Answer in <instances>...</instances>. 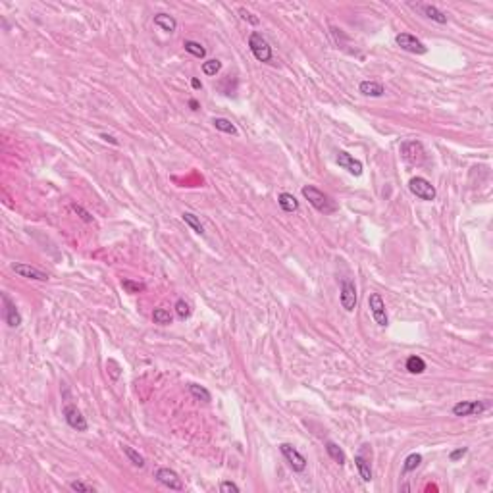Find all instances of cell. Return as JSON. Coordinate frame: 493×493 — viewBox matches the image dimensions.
Returning <instances> with one entry per match:
<instances>
[{
	"label": "cell",
	"mask_w": 493,
	"mask_h": 493,
	"mask_svg": "<svg viewBox=\"0 0 493 493\" xmlns=\"http://www.w3.org/2000/svg\"><path fill=\"white\" fill-rule=\"evenodd\" d=\"M302 197L322 214H333L337 210V204L333 203V199L324 193V191H320L318 187H314V185H305L302 187Z\"/></svg>",
	"instance_id": "obj_1"
},
{
	"label": "cell",
	"mask_w": 493,
	"mask_h": 493,
	"mask_svg": "<svg viewBox=\"0 0 493 493\" xmlns=\"http://www.w3.org/2000/svg\"><path fill=\"white\" fill-rule=\"evenodd\" d=\"M249 47H251V52L254 54V58L258 60V62H270L272 60L270 43L264 39L260 33L252 31L251 37H249Z\"/></svg>",
	"instance_id": "obj_2"
},
{
	"label": "cell",
	"mask_w": 493,
	"mask_h": 493,
	"mask_svg": "<svg viewBox=\"0 0 493 493\" xmlns=\"http://www.w3.org/2000/svg\"><path fill=\"white\" fill-rule=\"evenodd\" d=\"M408 189H410V193L414 195L416 199H420V201H434L435 195H437V191H435V187L426 177H412L410 181H408Z\"/></svg>",
	"instance_id": "obj_3"
},
{
	"label": "cell",
	"mask_w": 493,
	"mask_h": 493,
	"mask_svg": "<svg viewBox=\"0 0 493 493\" xmlns=\"http://www.w3.org/2000/svg\"><path fill=\"white\" fill-rule=\"evenodd\" d=\"M339 300H341V307L347 310V312H353V310L357 309L358 295H357V285H355V281L353 280H349V278L341 280Z\"/></svg>",
	"instance_id": "obj_4"
},
{
	"label": "cell",
	"mask_w": 493,
	"mask_h": 493,
	"mask_svg": "<svg viewBox=\"0 0 493 493\" xmlns=\"http://www.w3.org/2000/svg\"><path fill=\"white\" fill-rule=\"evenodd\" d=\"M368 307H370V312H372V318L376 320V324L380 328H386L389 324L387 320V312H386V302L382 299L380 293H370L368 297Z\"/></svg>",
	"instance_id": "obj_5"
},
{
	"label": "cell",
	"mask_w": 493,
	"mask_h": 493,
	"mask_svg": "<svg viewBox=\"0 0 493 493\" xmlns=\"http://www.w3.org/2000/svg\"><path fill=\"white\" fill-rule=\"evenodd\" d=\"M280 451H281V454L285 457V461H287V464L291 466L293 472H305V470H307V459H305L293 445L281 443Z\"/></svg>",
	"instance_id": "obj_6"
},
{
	"label": "cell",
	"mask_w": 493,
	"mask_h": 493,
	"mask_svg": "<svg viewBox=\"0 0 493 493\" xmlns=\"http://www.w3.org/2000/svg\"><path fill=\"white\" fill-rule=\"evenodd\" d=\"M397 47H401L403 50L410 52V54H426L428 52V47H426L422 41L410 35V33H399L395 37Z\"/></svg>",
	"instance_id": "obj_7"
},
{
	"label": "cell",
	"mask_w": 493,
	"mask_h": 493,
	"mask_svg": "<svg viewBox=\"0 0 493 493\" xmlns=\"http://www.w3.org/2000/svg\"><path fill=\"white\" fill-rule=\"evenodd\" d=\"M487 401H461L453 406V414L454 416H476L482 414L489 408Z\"/></svg>",
	"instance_id": "obj_8"
},
{
	"label": "cell",
	"mask_w": 493,
	"mask_h": 493,
	"mask_svg": "<svg viewBox=\"0 0 493 493\" xmlns=\"http://www.w3.org/2000/svg\"><path fill=\"white\" fill-rule=\"evenodd\" d=\"M401 155H403V158L408 164H422L426 160L424 146L420 145L418 141H405L401 145Z\"/></svg>",
	"instance_id": "obj_9"
},
{
	"label": "cell",
	"mask_w": 493,
	"mask_h": 493,
	"mask_svg": "<svg viewBox=\"0 0 493 493\" xmlns=\"http://www.w3.org/2000/svg\"><path fill=\"white\" fill-rule=\"evenodd\" d=\"M155 478L162 483V485H166L168 489H174V491H181V489L185 487L183 482H181V478H179V474L175 472V470H172V468H166V466L156 470Z\"/></svg>",
	"instance_id": "obj_10"
},
{
	"label": "cell",
	"mask_w": 493,
	"mask_h": 493,
	"mask_svg": "<svg viewBox=\"0 0 493 493\" xmlns=\"http://www.w3.org/2000/svg\"><path fill=\"white\" fill-rule=\"evenodd\" d=\"M0 299H2V305H4L2 316H4V320H6V324H8L10 328H18V326L21 324V314H20V310H18V307H16V302L8 297V293H2Z\"/></svg>",
	"instance_id": "obj_11"
},
{
	"label": "cell",
	"mask_w": 493,
	"mask_h": 493,
	"mask_svg": "<svg viewBox=\"0 0 493 493\" xmlns=\"http://www.w3.org/2000/svg\"><path fill=\"white\" fill-rule=\"evenodd\" d=\"M64 418H66V422H68L69 428H73V430H78V432H87V420H85V416L81 414V410H79L75 405H66L64 406Z\"/></svg>",
	"instance_id": "obj_12"
},
{
	"label": "cell",
	"mask_w": 493,
	"mask_h": 493,
	"mask_svg": "<svg viewBox=\"0 0 493 493\" xmlns=\"http://www.w3.org/2000/svg\"><path fill=\"white\" fill-rule=\"evenodd\" d=\"M12 270L16 272L21 278H27V280H37V281H49V274L41 272L39 268H33L29 264H23V262H14L12 264Z\"/></svg>",
	"instance_id": "obj_13"
},
{
	"label": "cell",
	"mask_w": 493,
	"mask_h": 493,
	"mask_svg": "<svg viewBox=\"0 0 493 493\" xmlns=\"http://www.w3.org/2000/svg\"><path fill=\"white\" fill-rule=\"evenodd\" d=\"M335 162H337L343 170H347L349 174L357 175V177H358V175H362V162L355 160V158L349 155V153H345V150H339Z\"/></svg>",
	"instance_id": "obj_14"
},
{
	"label": "cell",
	"mask_w": 493,
	"mask_h": 493,
	"mask_svg": "<svg viewBox=\"0 0 493 493\" xmlns=\"http://www.w3.org/2000/svg\"><path fill=\"white\" fill-rule=\"evenodd\" d=\"M358 91H360L364 97H376L377 98V97H384V95H386L384 85L377 83V81H360Z\"/></svg>",
	"instance_id": "obj_15"
},
{
	"label": "cell",
	"mask_w": 493,
	"mask_h": 493,
	"mask_svg": "<svg viewBox=\"0 0 493 493\" xmlns=\"http://www.w3.org/2000/svg\"><path fill=\"white\" fill-rule=\"evenodd\" d=\"M420 10H422V14H424L428 20L435 21V23H447V16H445L443 12L439 10L437 6H432V4H422V6H418Z\"/></svg>",
	"instance_id": "obj_16"
},
{
	"label": "cell",
	"mask_w": 493,
	"mask_h": 493,
	"mask_svg": "<svg viewBox=\"0 0 493 493\" xmlns=\"http://www.w3.org/2000/svg\"><path fill=\"white\" fill-rule=\"evenodd\" d=\"M155 25H158L162 31L166 33H174L177 29V21H175L174 16L170 14H156L155 16Z\"/></svg>",
	"instance_id": "obj_17"
},
{
	"label": "cell",
	"mask_w": 493,
	"mask_h": 493,
	"mask_svg": "<svg viewBox=\"0 0 493 493\" xmlns=\"http://www.w3.org/2000/svg\"><path fill=\"white\" fill-rule=\"evenodd\" d=\"M355 464H357L360 478H362L364 482H372V468H370V461H368L366 457L362 454V451L355 457Z\"/></svg>",
	"instance_id": "obj_18"
},
{
	"label": "cell",
	"mask_w": 493,
	"mask_h": 493,
	"mask_svg": "<svg viewBox=\"0 0 493 493\" xmlns=\"http://www.w3.org/2000/svg\"><path fill=\"white\" fill-rule=\"evenodd\" d=\"M278 204L281 206L283 212H297L299 210V201L295 199V195L291 193H281L278 197Z\"/></svg>",
	"instance_id": "obj_19"
},
{
	"label": "cell",
	"mask_w": 493,
	"mask_h": 493,
	"mask_svg": "<svg viewBox=\"0 0 493 493\" xmlns=\"http://www.w3.org/2000/svg\"><path fill=\"white\" fill-rule=\"evenodd\" d=\"M326 451H328L329 459H331V461H335V463H337L339 466H343V464L347 463V457H345L343 449H341V447H339L337 443H333V441H328V443H326Z\"/></svg>",
	"instance_id": "obj_20"
},
{
	"label": "cell",
	"mask_w": 493,
	"mask_h": 493,
	"mask_svg": "<svg viewBox=\"0 0 493 493\" xmlns=\"http://www.w3.org/2000/svg\"><path fill=\"white\" fill-rule=\"evenodd\" d=\"M189 393L195 397V399H199V401H203V403H210L212 401V395H210V391L206 389V387L199 386V384H191L189 386Z\"/></svg>",
	"instance_id": "obj_21"
},
{
	"label": "cell",
	"mask_w": 493,
	"mask_h": 493,
	"mask_svg": "<svg viewBox=\"0 0 493 493\" xmlns=\"http://www.w3.org/2000/svg\"><path fill=\"white\" fill-rule=\"evenodd\" d=\"M406 370H408L410 374H422V372L426 370L424 358L416 357V355L408 357V358H406Z\"/></svg>",
	"instance_id": "obj_22"
},
{
	"label": "cell",
	"mask_w": 493,
	"mask_h": 493,
	"mask_svg": "<svg viewBox=\"0 0 493 493\" xmlns=\"http://www.w3.org/2000/svg\"><path fill=\"white\" fill-rule=\"evenodd\" d=\"M212 124H214V127H216L218 131H222V133L237 135V129H235V126H233V124L230 122V120H227V118H214Z\"/></svg>",
	"instance_id": "obj_23"
},
{
	"label": "cell",
	"mask_w": 493,
	"mask_h": 493,
	"mask_svg": "<svg viewBox=\"0 0 493 493\" xmlns=\"http://www.w3.org/2000/svg\"><path fill=\"white\" fill-rule=\"evenodd\" d=\"M181 218H183V222L193 230L195 233H199V235H203L204 233V225L201 223V220L195 216V214H191V212H183L181 214Z\"/></svg>",
	"instance_id": "obj_24"
},
{
	"label": "cell",
	"mask_w": 493,
	"mask_h": 493,
	"mask_svg": "<svg viewBox=\"0 0 493 493\" xmlns=\"http://www.w3.org/2000/svg\"><path fill=\"white\" fill-rule=\"evenodd\" d=\"M122 451L126 453V457L131 461V463L135 464V466H139V468H143V466H145V459H143V454H139V451H135L133 447H129V445H122Z\"/></svg>",
	"instance_id": "obj_25"
},
{
	"label": "cell",
	"mask_w": 493,
	"mask_h": 493,
	"mask_svg": "<svg viewBox=\"0 0 493 493\" xmlns=\"http://www.w3.org/2000/svg\"><path fill=\"white\" fill-rule=\"evenodd\" d=\"M183 47L189 54H193L197 58H204L206 56V49H204L201 43H197V41H185Z\"/></svg>",
	"instance_id": "obj_26"
},
{
	"label": "cell",
	"mask_w": 493,
	"mask_h": 493,
	"mask_svg": "<svg viewBox=\"0 0 493 493\" xmlns=\"http://www.w3.org/2000/svg\"><path fill=\"white\" fill-rule=\"evenodd\" d=\"M222 69V62L220 60H216V58H212V60H206L203 64V73L204 75H208V78H214L218 71Z\"/></svg>",
	"instance_id": "obj_27"
},
{
	"label": "cell",
	"mask_w": 493,
	"mask_h": 493,
	"mask_svg": "<svg viewBox=\"0 0 493 493\" xmlns=\"http://www.w3.org/2000/svg\"><path fill=\"white\" fill-rule=\"evenodd\" d=\"M420 463H422V457L418 453H410L408 457L405 459V464H403V472H412V470H416L418 466H420Z\"/></svg>",
	"instance_id": "obj_28"
},
{
	"label": "cell",
	"mask_w": 493,
	"mask_h": 493,
	"mask_svg": "<svg viewBox=\"0 0 493 493\" xmlns=\"http://www.w3.org/2000/svg\"><path fill=\"white\" fill-rule=\"evenodd\" d=\"M122 287L126 289V293H131V295H135V293H143V291L146 289L145 283H141V281H133V280H122Z\"/></svg>",
	"instance_id": "obj_29"
},
{
	"label": "cell",
	"mask_w": 493,
	"mask_h": 493,
	"mask_svg": "<svg viewBox=\"0 0 493 493\" xmlns=\"http://www.w3.org/2000/svg\"><path fill=\"white\" fill-rule=\"evenodd\" d=\"M153 320H155V324L168 326V324H172V314H170L166 309H156L155 312H153Z\"/></svg>",
	"instance_id": "obj_30"
},
{
	"label": "cell",
	"mask_w": 493,
	"mask_h": 493,
	"mask_svg": "<svg viewBox=\"0 0 493 493\" xmlns=\"http://www.w3.org/2000/svg\"><path fill=\"white\" fill-rule=\"evenodd\" d=\"M175 312H177V316H179V318L185 320V318H189V316H191V307H189L183 299H179L177 302H175Z\"/></svg>",
	"instance_id": "obj_31"
},
{
	"label": "cell",
	"mask_w": 493,
	"mask_h": 493,
	"mask_svg": "<svg viewBox=\"0 0 493 493\" xmlns=\"http://www.w3.org/2000/svg\"><path fill=\"white\" fill-rule=\"evenodd\" d=\"M71 210H73V212H75V214H79V218H81L83 222L91 223V222H93V220H95V218H93V216H91V214H89L87 210L83 208V206H79V204H71Z\"/></svg>",
	"instance_id": "obj_32"
},
{
	"label": "cell",
	"mask_w": 493,
	"mask_h": 493,
	"mask_svg": "<svg viewBox=\"0 0 493 493\" xmlns=\"http://www.w3.org/2000/svg\"><path fill=\"white\" fill-rule=\"evenodd\" d=\"M69 487H71L73 491H79V493H95V487H93V485H87V483H83V482H71L69 483Z\"/></svg>",
	"instance_id": "obj_33"
},
{
	"label": "cell",
	"mask_w": 493,
	"mask_h": 493,
	"mask_svg": "<svg viewBox=\"0 0 493 493\" xmlns=\"http://www.w3.org/2000/svg\"><path fill=\"white\" fill-rule=\"evenodd\" d=\"M220 491L222 493H239V485L233 482H220Z\"/></svg>",
	"instance_id": "obj_34"
},
{
	"label": "cell",
	"mask_w": 493,
	"mask_h": 493,
	"mask_svg": "<svg viewBox=\"0 0 493 493\" xmlns=\"http://www.w3.org/2000/svg\"><path fill=\"white\" fill-rule=\"evenodd\" d=\"M468 453V447H459V449H454V451H451V454H449V459L451 461H459V459H463L464 454Z\"/></svg>",
	"instance_id": "obj_35"
},
{
	"label": "cell",
	"mask_w": 493,
	"mask_h": 493,
	"mask_svg": "<svg viewBox=\"0 0 493 493\" xmlns=\"http://www.w3.org/2000/svg\"><path fill=\"white\" fill-rule=\"evenodd\" d=\"M239 14H241V18H243V20H245V21H249V23H252V25H258V21H260V20H258V18H254L252 14H249V12H247V10H239Z\"/></svg>",
	"instance_id": "obj_36"
},
{
	"label": "cell",
	"mask_w": 493,
	"mask_h": 493,
	"mask_svg": "<svg viewBox=\"0 0 493 493\" xmlns=\"http://www.w3.org/2000/svg\"><path fill=\"white\" fill-rule=\"evenodd\" d=\"M100 139H104V141H108V143H112V145H118V141H116V139H114V137H112V135H106V133H102V135H100Z\"/></svg>",
	"instance_id": "obj_37"
},
{
	"label": "cell",
	"mask_w": 493,
	"mask_h": 493,
	"mask_svg": "<svg viewBox=\"0 0 493 493\" xmlns=\"http://www.w3.org/2000/svg\"><path fill=\"white\" fill-rule=\"evenodd\" d=\"M191 87H193V89H203V83H201V79H197V78L191 79Z\"/></svg>",
	"instance_id": "obj_38"
},
{
	"label": "cell",
	"mask_w": 493,
	"mask_h": 493,
	"mask_svg": "<svg viewBox=\"0 0 493 493\" xmlns=\"http://www.w3.org/2000/svg\"><path fill=\"white\" fill-rule=\"evenodd\" d=\"M189 106H191V110H199V102H197L195 98H191V100H189Z\"/></svg>",
	"instance_id": "obj_39"
}]
</instances>
